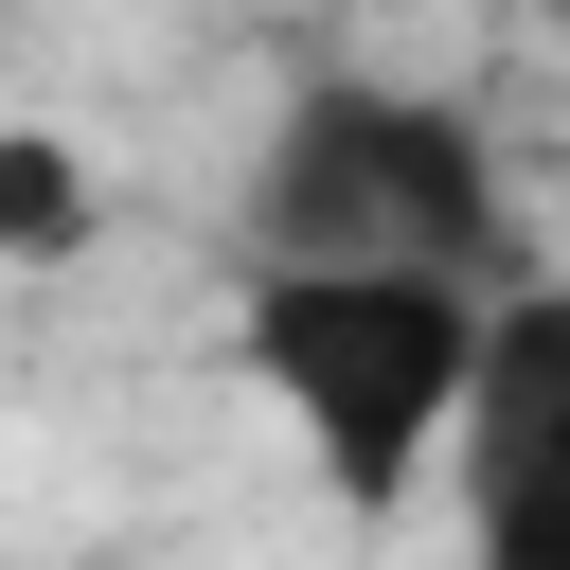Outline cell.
Returning a JSON list of instances; mask_svg holds the SVG:
<instances>
[{
    "instance_id": "cell-3",
    "label": "cell",
    "mask_w": 570,
    "mask_h": 570,
    "mask_svg": "<svg viewBox=\"0 0 570 570\" xmlns=\"http://www.w3.org/2000/svg\"><path fill=\"white\" fill-rule=\"evenodd\" d=\"M445 517H463V570H570V285H552V267L499 285Z\"/></svg>"
},
{
    "instance_id": "cell-5",
    "label": "cell",
    "mask_w": 570,
    "mask_h": 570,
    "mask_svg": "<svg viewBox=\"0 0 570 570\" xmlns=\"http://www.w3.org/2000/svg\"><path fill=\"white\" fill-rule=\"evenodd\" d=\"M534 18H552V53H570V0H534Z\"/></svg>"
},
{
    "instance_id": "cell-4",
    "label": "cell",
    "mask_w": 570,
    "mask_h": 570,
    "mask_svg": "<svg viewBox=\"0 0 570 570\" xmlns=\"http://www.w3.org/2000/svg\"><path fill=\"white\" fill-rule=\"evenodd\" d=\"M89 249V160L53 125H0V267H71Z\"/></svg>"
},
{
    "instance_id": "cell-1",
    "label": "cell",
    "mask_w": 570,
    "mask_h": 570,
    "mask_svg": "<svg viewBox=\"0 0 570 570\" xmlns=\"http://www.w3.org/2000/svg\"><path fill=\"white\" fill-rule=\"evenodd\" d=\"M481 338H499V285H445V267H232V356L356 534L463 463Z\"/></svg>"
},
{
    "instance_id": "cell-2",
    "label": "cell",
    "mask_w": 570,
    "mask_h": 570,
    "mask_svg": "<svg viewBox=\"0 0 570 570\" xmlns=\"http://www.w3.org/2000/svg\"><path fill=\"white\" fill-rule=\"evenodd\" d=\"M232 267H445L517 285V196L463 89L410 71H303L232 160Z\"/></svg>"
}]
</instances>
